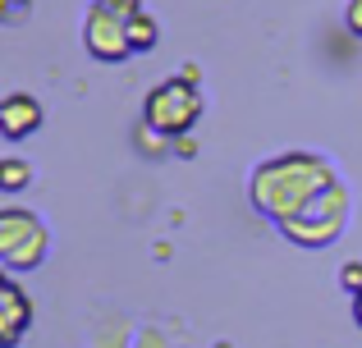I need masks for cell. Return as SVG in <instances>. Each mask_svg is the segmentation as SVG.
<instances>
[{
  "mask_svg": "<svg viewBox=\"0 0 362 348\" xmlns=\"http://www.w3.org/2000/svg\"><path fill=\"white\" fill-rule=\"evenodd\" d=\"M83 42H88V51L97 55V60H124V55H133L129 18H115L110 9H101V5H92L88 18H83Z\"/></svg>",
  "mask_w": 362,
  "mask_h": 348,
  "instance_id": "cell-3",
  "label": "cell"
},
{
  "mask_svg": "<svg viewBox=\"0 0 362 348\" xmlns=\"http://www.w3.org/2000/svg\"><path fill=\"white\" fill-rule=\"evenodd\" d=\"M97 5H101V9H110L115 18H133V14L142 9V0H97Z\"/></svg>",
  "mask_w": 362,
  "mask_h": 348,
  "instance_id": "cell-8",
  "label": "cell"
},
{
  "mask_svg": "<svg viewBox=\"0 0 362 348\" xmlns=\"http://www.w3.org/2000/svg\"><path fill=\"white\" fill-rule=\"evenodd\" d=\"M0 307H5V321H0V344H18V335H23V325H28V316H33V307H28V298H23V289L14 284V280H5L0 284Z\"/></svg>",
  "mask_w": 362,
  "mask_h": 348,
  "instance_id": "cell-5",
  "label": "cell"
},
{
  "mask_svg": "<svg viewBox=\"0 0 362 348\" xmlns=\"http://www.w3.org/2000/svg\"><path fill=\"white\" fill-rule=\"evenodd\" d=\"M42 128V101L28 97V92H9L5 101H0V133L9 138V143H18V138L37 133Z\"/></svg>",
  "mask_w": 362,
  "mask_h": 348,
  "instance_id": "cell-4",
  "label": "cell"
},
{
  "mask_svg": "<svg viewBox=\"0 0 362 348\" xmlns=\"http://www.w3.org/2000/svg\"><path fill=\"white\" fill-rule=\"evenodd\" d=\"M202 115V97H197L193 78H170L160 88H151L147 97V124L156 133H188Z\"/></svg>",
  "mask_w": 362,
  "mask_h": 348,
  "instance_id": "cell-1",
  "label": "cell"
},
{
  "mask_svg": "<svg viewBox=\"0 0 362 348\" xmlns=\"http://www.w3.org/2000/svg\"><path fill=\"white\" fill-rule=\"evenodd\" d=\"M156 32L160 28H156V18H151L147 9H138V14L129 18V46L133 51H151V46H156Z\"/></svg>",
  "mask_w": 362,
  "mask_h": 348,
  "instance_id": "cell-6",
  "label": "cell"
},
{
  "mask_svg": "<svg viewBox=\"0 0 362 348\" xmlns=\"http://www.w3.org/2000/svg\"><path fill=\"white\" fill-rule=\"evenodd\" d=\"M28 165L23 161H0V188H5V193H18V188L28 184Z\"/></svg>",
  "mask_w": 362,
  "mask_h": 348,
  "instance_id": "cell-7",
  "label": "cell"
},
{
  "mask_svg": "<svg viewBox=\"0 0 362 348\" xmlns=\"http://www.w3.org/2000/svg\"><path fill=\"white\" fill-rule=\"evenodd\" d=\"M344 284H349V289H362V266H349V270H344Z\"/></svg>",
  "mask_w": 362,
  "mask_h": 348,
  "instance_id": "cell-10",
  "label": "cell"
},
{
  "mask_svg": "<svg viewBox=\"0 0 362 348\" xmlns=\"http://www.w3.org/2000/svg\"><path fill=\"white\" fill-rule=\"evenodd\" d=\"M0 252L9 270H28L46 252V229L33 211H0Z\"/></svg>",
  "mask_w": 362,
  "mask_h": 348,
  "instance_id": "cell-2",
  "label": "cell"
},
{
  "mask_svg": "<svg viewBox=\"0 0 362 348\" xmlns=\"http://www.w3.org/2000/svg\"><path fill=\"white\" fill-rule=\"evenodd\" d=\"M344 23H349V32H354V37H362V0H349Z\"/></svg>",
  "mask_w": 362,
  "mask_h": 348,
  "instance_id": "cell-9",
  "label": "cell"
},
{
  "mask_svg": "<svg viewBox=\"0 0 362 348\" xmlns=\"http://www.w3.org/2000/svg\"><path fill=\"white\" fill-rule=\"evenodd\" d=\"M354 316H358V321H362V289H358V294H354Z\"/></svg>",
  "mask_w": 362,
  "mask_h": 348,
  "instance_id": "cell-11",
  "label": "cell"
}]
</instances>
